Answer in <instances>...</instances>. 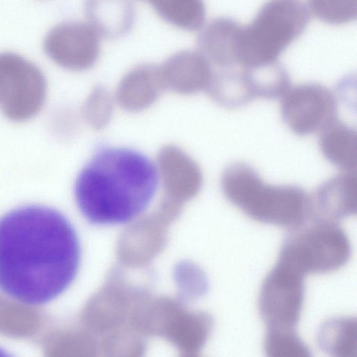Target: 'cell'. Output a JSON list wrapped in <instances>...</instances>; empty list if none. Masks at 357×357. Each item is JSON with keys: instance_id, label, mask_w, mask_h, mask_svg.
Returning <instances> with one entry per match:
<instances>
[{"instance_id": "ba28073f", "label": "cell", "mask_w": 357, "mask_h": 357, "mask_svg": "<svg viewBox=\"0 0 357 357\" xmlns=\"http://www.w3.org/2000/svg\"><path fill=\"white\" fill-rule=\"evenodd\" d=\"M304 278L276 264L263 282L259 310L268 328H294L304 299Z\"/></svg>"}, {"instance_id": "2e32d148", "label": "cell", "mask_w": 357, "mask_h": 357, "mask_svg": "<svg viewBox=\"0 0 357 357\" xmlns=\"http://www.w3.org/2000/svg\"><path fill=\"white\" fill-rule=\"evenodd\" d=\"M241 69L254 99L282 97L290 87L289 75L278 61Z\"/></svg>"}, {"instance_id": "5b68a950", "label": "cell", "mask_w": 357, "mask_h": 357, "mask_svg": "<svg viewBox=\"0 0 357 357\" xmlns=\"http://www.w3.org/2000/svg\"><path fill=\"white\" fill-rule=\"evenodd\" d=\"M351 245L345 232L333 222L314 221L291 234L284 241L277 264L305 278L342 267Z\"/></svg>"}, {"instance_id": "ffe728a7", "label": "cell", "mask_w": 357, "mask_h": 357, "mask_svg": "<svg viewBox=\"0 0 357 357\" xmlns=\"http://www.w3.org/2000/svg\"><path fill=\"white\" fill-rule=\"evenodd\" d=\"M310 14L330 24L353 21L357 14V0H308Z\"/></svg>"}, {"instance_id": "7c38bea8", "label": "cell", "mask_w": 357, "mask_h": 357, "mask_svg": "<svg viewBox=\"0 0 357 357\" xmlns=\"http://www.w3.org/2000/svg\"><path fill=\"white\" fill-rule=\"evenodd\" d=\"M84 13L100 36L118 38L132 29L135 8L129 0H85Z\"/></svg>"}, {"instance_id": "8fae6325", "label": "cell", "mask_w": 357, "mask_h": 357, "mask_svg": "<svg viewBox=\"0 0 357 357\" xmlns=\"http://www.w3.org/2000/svg\"><path fill=\"white\" fill-rule=\"evenodd\" d=\"M243 26L229 17L211 21L199 33L197 47L213 66L221 70L236 65L237 52Z\"/></svg>"}, {"instance_id": "4fadbf2b", "label": "cell", "mask_w": 357, "mask_h": 357, "mask_svg": "<svg viewBox=\"0 0 357 357\" xmlns=\"http://www.w3.org/2000/svg\"><path fill=\"white\" fill-rule=\"evenodd\" d=\"M319 147L324 157L333 165L344 172H356V130L336 120L320 132Z\"/></svg>"}, {"instance_id": "8992f818", "label": "cell", "mask_w": 357, "mask_h": 357, "mask_svg": "<svg viewBox=\"0 0 357 357\" xmlns=\"http://www.w3.org/2000/svg\"><path fill=\"white\" fill-rule=\"evenodd\" d=\"M47 95L43 73L32 61L13 52H0V108L10 120L36 116Z\"/></svg>"}, {"instance_id": "ac0fdd59", "label": "cell", "mask_w": 357, "mask_h": 357, "mask_svg": "<svg viewBox=\"0 0 357 357\" xmlns=\"http://www.w3.org/2000/svg\"><path fill=\"white\" fill-rule=\"evenodd\" d=\"M208 89L214 100L226 108H238L254 99L241 69L233 71L231 68L215 73Z\"/></svg>"}, {"instance_id": "7a4b0ae2", "label": "cell", "mask_w": 357, "mask_h": 357, "mask_svg": "<svg viewBox=\"0 0 357 357\" xmlns=\"http://www.w3.org/2000/svg\"><path fill=\"white\" fill-rule=\"evenodd\" d=\"M159 180L157 166L144 153L130 148H103L79 172L75 202L91 224L128 223L146 210Z\"/></svg>"}, {"instance_id": "3957f363", "label": "cell", "mask_w": 357, "mask_h": 357, "mask_svg": "<svg viewBox=\"0 0 357 357\" xmlns=\"http://www.w3.org/2000/svg\"><path fill=\"white\" fill-rule=\"evenodd\" d=\"M221 185L231 204L259 222L296 228L308 217L309 195L302 188L266 183L245 162L227 166L222 175Z\"/></svg>"}, {"instance_id": "52a82bcc", "label": "cell", "mask_w": 357, "mask_h": 357, "mask_svg": "<svg viewBox=\"0 0 357 357\" xmlns=\"http://www.w3.org/2000/svg\"><path fill=\"white\" fill-rule=\"evenodd\" d=\"M281 115L295 134L320 132L337 120V102L328 88L316 83L289 87L282 96Z\"/></svg>"}, {"instance_id": "44dd1931", "label": "cell", "mask_w": 357, "mask_h": 357, "mask_svg": "<svg viewBox=\"0 0 357 357\" xmlns=\"http://www.w3.org/2000/svg\"><path fill=\"white\" fill-rule=\"evenodd\" d=\"M142 1H146V0H142Z\"/></svg>"}, {"instance_id": "5bb4252c", "label": "cell", "mask_w": 357, "mask_h": 357, "mask_svg": "<svg viewBox=\"0 0 357 357\" xmlns=\"http://www.w3.org/2000/svg\"><path fill=\"white\" fill-rule=\"evenodd\" d=\"M208 59L199 51L175 53L165 62L164 70L173 79L184 81L193 89L209 87L215 72Z\"/></svg>"}, {"instance_id": "6da1fadb", "label": "cell", "mask_w": 357, "mask_h": 357, "mask_svg": "<svg viewBox=\"0 0 357 357\" xmlns=\"http://www.w3.org/2000/svg\"><path fill=\"white\" fill-rule=\"evenodd\" d=\"M81 259L77 231L59 211L24 205L0 218V289L28 305L55 299L73 283Z\"/></svg>"}, {"instance_id": "d6986e66", "label": "cell", "mask_w": 357, "mask_h": 357, "mask_svg": "<svg viewBox=\"0 0 357 357\" xmlns=\"http://www.w3.org/2000/svg\"><path fill=\"white\" fill-rule=\"evenodd\" d=\"M294 328H268L264 350L271 357H306L309 351Z\"/></svg>"}, {"instance_id": "277c9868", "label": "cell", "mask_w": 357, "mask_h": 357, "mask_svg": "<svg viewBox=\"0 0 357 357\" xmlns=\"http://www.w3.org/2000/svg\"><path fill=\"white\" fill-rule=\"evenodd\" d=\"M310 15L300 0L268 1L252 22L243 26L237 66L249 68L277 61L304 31Z\"/></svg>"}, {"instance_id": "30bf717a", "label": "cell", "mask_w": 357, "mask_h": 357, "mask_svg": "<svg viewBox=\"0 0 357 357\" xmlns=\"http://www.w3.org/2000/svg\"><path fill=\"white\" fill-rule=\"evenodd\" d=\"M356 172H344L331 178L309 196L308 217L314 221L336 222L356 214Z\"/></svg>"}, {"instance_id": "9a60e30c", "label": "cell", "mask_w": 357, "mask_h": 357, "mask_svg": "<svg viewBox=\"0 0 357 357\" xmlns=\"http://www.w3.org/2000/svg\"><path fill=\"white\" fill-rule=\"evenodd\" d=\"M355 318L335 317L319 327L317 342L321 349L335 357H356L357 324Z\"/></svg>"}, {"instance_id": "9c48e42d", "label": "cell", "mask_w": 357, "mask_h": 357, "mask_svg": "<svg viewBox=\"0 0 357 357\" xmlns=\"http://www.w3.org/2000/svg\"><path fill=\"white\" fill-rule=\"evenodd\" d=\"M100 34L90 24L65 21L53 26L43 40L45 54L55 63L73 70L91 66L100 52Z\"/></svg>"}, {"instance_id": "e0dca14e", "label": "cell", "mask_w": 357, "mask_h": 357, "mask_svg": "<svg viewBox=\"0 0 357 357\" xmlns=\"http://www.w3.org/2000/svg\"><path fill=\"white\" fill-rule=\"evenodd\" d=\"M165 22L186 31L204 26L206 8L204 0H146Z\"/></svg>"}]
</instances>
